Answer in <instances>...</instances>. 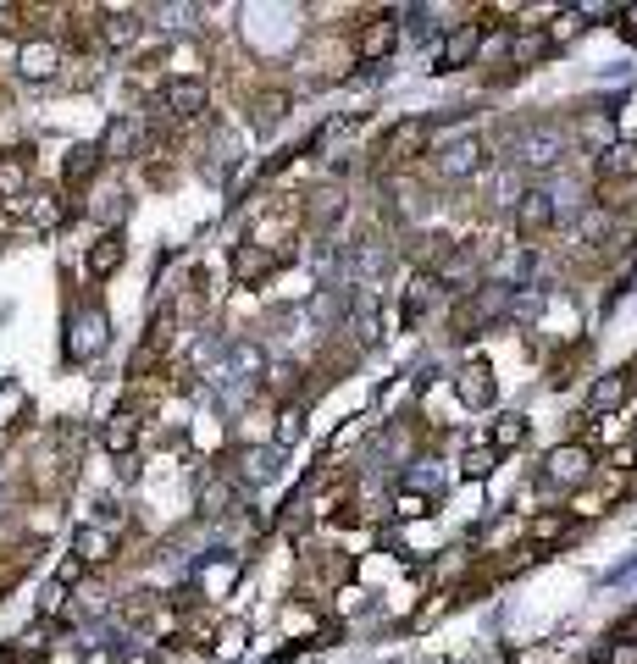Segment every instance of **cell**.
Listing matches in <instances>:
<instances>
[{
  "instance_id": "11",
  "label": "cell",
  "mask_w": 637,
  "mask_h": 664,
  "mask_svg": "<svg viewBox=\"0 0 637 664\" xmlns=\"http://www.w3.org/2000/svg\"><path fill=\"white\" fill-rule=\"evenodd\" d=\"M111 548H117V537L100 532V526H84V532H78V559H89V565L111 559Z\"/></svg>"
},
{
  "instance_id": "2",
  "label": "cell",
  "mask_w": 637,
  "mask_h": 664,
  "mask_svg": "<svg viewBox=\"0 0 637 664\" xmlns=\"http://www.w3.org/2000/svg\"><path fill=\"white\" fill-rule=\"evenodd\" d=\"M100 349H106V316L89 305V310H78V316H73V332H67V355H73V360H95Z\"/></svg>"
},
{
  "instance_id": "10",
  "label": "cell",
  "mask_w": 637,
  "mask_h": 664,
  "mask_svg": "<svg viewBox=\"0 0 637 664\" xmlns=\"http://www.w3.org/2000/svg\"><path fill=\"white\" fill-rule=\"evenodd\" d=\"M117 266H122V238H117V233H106L95 249H89V272H95V277H111Z\"/></svg>"
},
{
  "instance_id": "18",
  "label": "cell",
  "mask_w": 637,
  "mask_h": 664,
  "mask_svg": "<svg viewBox=\"0 0 637 664\" xmlns=\"http://www.w3.org/2000/svg\"><path fill=\"white\" fill-rule=\"evenodd\" d=\"M388 45H394V17H377V23L361 34V56L372 61V56H383Z\"/></svg>"
},
{
  "instance_id": "16",
  "label": "cell",
  "mask_w": 637,
  "mask_h": 664,
  "mask_svg": "<svg viewBox=\"0 0 637 664\" xmlns=\"http://www.w3.org/2000/svg\"><path fill=\"white\" fill-rule=\"evenodd\" d=\"M460 399L466 404H488L493 399V382H488V366H466V377H460Z\"/></svg>"
},
{
  "instance_id": "4",
  "label": "cell",
  "mask_w": 637,
  "mask_h": 664,
  "mask_svg": "<svg viewBox=\"0 0 637 664\" xmlns=\"http://www.w3.org/2000/svg\"><path fill=\"white\" fill-rule=\"evenodd\" d=\"M477 45H482V28H477V23H460L455 34L444 39V50H438V72H455V67H466V61L477 56Z\"/></svg>"
},
{
  "instance_id": "20",
  "label": "cell",
  "mask_w": 637,
  "mask_h": 664,
  "mask_svg": "<svg viewBox=\"0 0 637 664\" xmlns=\"http://www.w3.org/2000/svg\"><path fill=\"white\" fill-rule=\"evenodd\" d=\"M95 166H100V150H95V144H78V150L67 155V183H84Z\"/></svg>"
},
{
  "instance_id": "1",
  "label": "cell",
  "mask_w": 637,
  "mask_h": 664,
  "mask_svg": "<svg viewBox=\"0 0 637 664\" xmlns=\"http://www.w3.org/2000/svg\"><path fill=\"white\" fill-rule=\"evenodd\" d=\"M377 155L383 161H416V155H427V117H405L394 122V128L383 133V144H377Z\"/></svg>"
},
{
  "instance_id": "17",
  "label": "cell",
  "mask_w": 637,
  "mask_h": 664,
  "mask_svg": "<svg viewBox=\"0 0 637 664\" xmlns=\"http://www.w3.org/2000/svg\"><path fill=\"white\" fill-rule=\"evenodd\" d=\"M626 393H632V382H626L621 371H615V377H604L599 388H593V410H621Z\"/></svg>"
},
{
  "instance_id": "3",
  "label": "cell",
  "mask_w": 637,
  "mask_h": 664,
  "mask_svg": "<svg viewBox=\"0 0 637 664\" xmlns=\"http://www.w3.org/2000/svg\"><path fill=\"white\" fill-rule=\"evenodd\" d=\"M161 106H167L172 117H200V111H205V83H200V78H172V83H161Z\"/></svg>"
},
{
  "instance_id": "5",
  "label": "cell",
  "mask_w": 637,
  "mask_h": 664,
  "mask_svg": "<svg viewBox=\"0 0 637 664\" xmlns=\"http://www.w3.org/2000/svg\"><path fill=\"white\" fill-rule=\"evenodd\" d=\"M482 166V144L477 139H460V144H449L444 155H438V172L444 178H466V172H477Z\"/></svg>"
},
{
  "instance_id": "23",
  "label": "cell",
  "mask_w": 637,
  "mask_h": 664,
  "mask_svg": "<svg viewBox=\"0 0 637 664\" xmlns=\"http://www.w3.org/2000/svg\"><path fill=\"white\" fill-rule=\"evenodd\" d=\"M521 438H527V421H521V415H510V421H499V432H493V443H499V449H516Z\"/></svg>"
},
{
  "instance_id": "15",
  "label": "cell",
  "mask_w": 637,
  "mask_h": 664,
  "mask_svg": "<svg viewBox=\"0 0 637 664\" xmlns=\"http://www.w3.org/2000/svg\"><path fill=\"white\" fill-rule=\"evenodd\" d=\"M23 72L28 78H50V72H56V45H45V39L23 45Z\"/></svg>"
},
{
  "instance_id": "7",
  "label": "cell",
  "mask_w": 637,
  "mask_h": 664,
  "mask_svg": "<svg viewBox=\"0 0 637 664\" xmlns=\"http://www.w3.org/2000/svg\"><path fill=\"white\" fill-rule=\"evenodd\" d=\"M599 178H610V183L637 178V144H610V150L599 155Z\"/></svg>"
},
{
  "instance_id": "21",
  "label": "cell",
  "mask_w": 637,
  "mask_h": 664,
  "mask_svg": "<svg viewBox=\"0 0 637 664\" xmlns=\"http://www.w3.org/2000/svg\"><path fill=\"white\" fill-rule=\"evenodd\" d=\"M133 34H139V17H133V12H111L106 17V39H111V45H128Z\"/></svg>"
},
{
  "instance_id": "12",
  "label": "cell",
  "mask_w": 637,
  "mask_h": 664,
  "mask_svg": "<svg viewBox=\"0 0 637 664\" xmlns=\"http://www.w3.org/2000/svg\"><path fill=\"white\" fill-rule=\"evenodd\" d=\"M272 266H277V261H272V255H266V249H261V244H250V249H239V261H233V272H239V277H244V283H261V277H266V272H272Z\"/></svg>"
},
{
  "instance_id": "22",
  "label": "cell",
  "mask_w": 637,
  "mask_h": 664,
  "mask_svg": "<svg viewBox=\"0 0 637 664\" xmlns=\"http://www.w3.org/2000/svg\"><path fill=\"white\" fill-rule=\"evenodd\" d=\"M133 144H139V122H117V128L106 133V150L111 155H128Z\"/></svg>"
},
{
  "instance_id": "24",
  "label": "cell",
  "mask_w": 637,
  "mask_h": 664,
  "mask_svg": "<svg viewBox=\"0 0 637 664\" xmlns=\"http://www.w3.org/2000/svg\"><path fill=\"white\" fill-rule=\"evenodd\" d=\"M23 178H28V161H0V194L23 189Z\"/></svg>"
},
{
  "instance_id": "26",
  "label": "cell",
  "mask_w": 637,
  "mask_h": 664,
  "mask_svg": "<svg viewBox=\"0 0 637 664\" xmlns=\"http://www.w3.org/2000/svg\"><path fill=\"white\" fill-rule=\"evenodd\" d=\"M421 510H427V504H421V493H405V498H399V515H421Z\"/></svg>"
},
{
  "instance_id": "6",
  "label": "cell",
  "mask_w": 637,
  "mask_h": 664,
  "mask_svg": "<svg viewBox=\"0 0 637 664\" xmlns=\"http://www.w3.org/2000/svg\"><path fill=\"white\" fill-rule=\"evenodd\" d=\"M549 476H554V482H582V476H588V449H582V443L554 449L549 454Z\"/></svg>"
},
{
  "instance_id": "19",
  "label": "cell",
  "mask_w": 637,
  "mask_h": 664,
  "mask_svg": "<svg viewBox=\"0 0 637 664\" xmlns=\"http://www.w3.org/2000/svg\"><path fill=\"white\" fill-rule=\"evenodd\" d=\"M61 216H67V211H61V200H56V194H39V200L28 205V222H34L39 233H50V227H56Z\"/></svg>"
},
{
  "instance_id": "14",
  "label": "cell",
  "mask_w": 637,
  "mask_h": 664,
  "mask_svg": "<svg viewBox=\"0 0 637 664\" xmlns=\"http://www.w3.org/2000/svg\"><path fill=\"white\" fill-rule=\"evenodd\" d=\"M516 150H521V161H527V166H549L554 150H560V139H554V133H527Z\"/></svg>"
},
{
  "instance_id": "8",
  "label": "cell",
  "mask_w": 637,
  "mask_h": 664,
  "mask_svg": "<svg viewBox=\"0 0 637 664\" xmlns=\"http://www.w3.org/2000/svg\"><path fill=\"white\" fill-rule=\"evenodd\" d=\"M549 222H554V200H549V194H521V205H516V227H521V233H543Z\"/></svg>"
},
{
  "instance_id": "25",
  "label": "cell",
  "mask_w": 637,
  "mask_h": 664,
  "mask_svg": "<svg viewBox=\"0 0 637 664\" xmlns=\"http://www.w3.org/2000/svg\"><path fill=\"white\" fill-rule=\"evenodd\" d=\"M493 471V449H477V454H466V476H488Z\"/></svg>"
},
{
  "instance_id": "13",
  "label": "cell",
  "mask_w": 637,
  "mask_h": 664,
  "mask_svg": "<svg viewBox=\"0 0 637 664\" xmlns=\"http://www.w3.org/2000/svg\"><path fill=\"white\" fill-rule=\"evenodd\" d=\"M133 443H139V421H133V415H111V421H106V449L111 454H128Z\"/></svg>"
},
{
  "instance_id": "9",
  "label": "cell",
  "mask_w": 637,
  "mask_h": 664,
  "mask_svg": "<svg viewBox=\"0 0 637 664\" xmlns=\"http://www.w3.org/2000/svg\"><path fill=\"white\" fill-rule=\"evenodd\" d=\"M543 56H549V34H538V28H521V34L510 39V61H516V67H538Z\"/></svg>"
}]
</instances>
